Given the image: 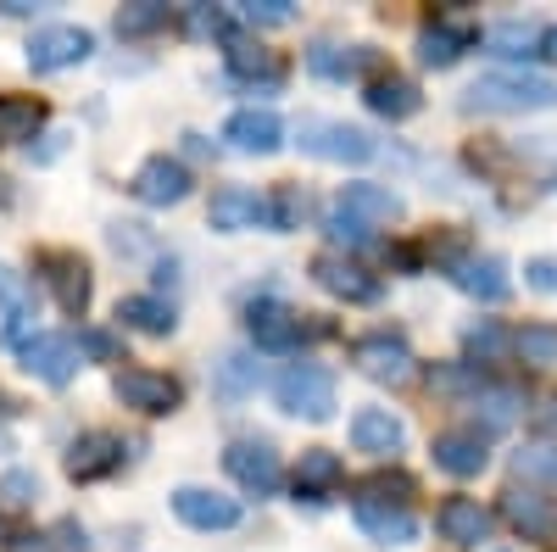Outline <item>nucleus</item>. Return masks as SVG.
<instances>
[{
    "instance_id": "obj_11",
    "label": "nucleus",
    "mask_w": 557,
    "mask_h": 552,
    "mask_svg": "<svg viewBox=\"0 0 557 552\" xmlns=\"http://www.w3.org/2000/svg\"><path fill=\"white\" fill-rule=\"evenodd\" d=\"M430 457H435V469H441V475H451V480H474V475H485V464H491V430H480V425L441 430L435 446H430Z\"/></svg>"
},
{
    "instance_id": "obj_10",
    "label": "nucleus",
    "mask_w": 557,
    "mask_h": 552,
    "mask_svg": "<svg viewBox=\"0 0 557 552\" xmlns=\"http://www.w3.org/2000/svg\"><path fill=\"white\" fill-rule=\"evenodd\" d=\"M39 280L51 285L57 307L67 318H84L89 312V296H96V280H89V262L78 252H39Z\"/></svg>"
},
{
    "instance_id": "obj_45",
    "label": "nucleus",
    "mask_w": 557,
    "mask_h": 552,
    "mask_svg": "<svg viewBox=\"0 0 557 552\" xmlns=\"http://www.w3.org/2000/svg\"><path fill=\"white\" fill-rule=\"evenodd\" d=\"M524 285L541 296H557V257H530L524 262Z\"/></svg>"
},
{
    "instance_id": "obj_13",
    "label": "nucleus",
    "mask_w": 557,
    "mask_h": 552,
    "mask_svg": "<svg viewBox=\"0 0 557 552\" xmlns=\"http://www.w3.org/2000/svg\"><path fill=\"white\" fill-rule=\"evenodd\" d=\"M123 464H128V446H123V436H112V430H84V436L67 446V480H78V486L112 480Z\"/></svg>"
},
{
    "instance_id": "obj_50",
    "label": "nucleus",
    "mask_w": 557,
    "mask_h": 552,
    "mask_svg": "<svg viewBox=\"0 0 557 552\" xmlns=\"http://www.w3.org/2000/svg\"><path fill=\"white\" fill-rule=\"evenodd\" d=\"M0 452H12V436L7 430H0Z\"/></svg>"
},
{
    "instance_id": "obj_17",
    "label": "nucleus",
    "mask_w": 557,
    "mask_h": 552,
    "mask_svg": "<svg viewBox=\"0 0 557 552\" xmlns=\"http://www.w3.org/2000/svg\"><path fill=\"white\" fill-rule=\"evenodd\" d=\"M446 280L462 296H474V302H507V296H513V273H507V262L491 257V252H462L446 268Z\"/></svg>"
},
{
    "instance_id": "obj_33",
    "label": "nucleus",
    "mask_w": 557,
    "mask_h": 552,
    "mask_svg": "<svg viewBox=\"0 0 557 552\" xmlns=\"http://www.w3.org/2000/svg\"><path fill=\"white\" fill-rule=\"evenodd\" d=\"M462 352H469V357H462V363H507V357H513V330H502L496 324V318H485V324H474L469 335H462Z\"/></svg>"
},
{
    "instance_id": "obj_30",
    "label": "nucleus",
    "mask_w": 557,
    "mask_h": 552,
    "mask_svg": "<svg viewBox=\"0 0 557 552\" xmlns=\"http://www.w3.org/2000/svg\"><path fill=\"white\" fill-rule=\"evenodd\" d=\"M45 101H34V96H0V146H23V140H34V134L45 128Z\"/></svg>"
},
{
    "instance_id": "obj_2",
    "label": "nucleus",
    "mask_w": 557,
    "mask_h": 552,
    "mask_svg": "<svg viewBox=\"0 0 557 552\" xmlns=\"http://www.w3.org/2000/svg\"><path fill=\"white\" fill-rule=\"evenodd\" d=\"M273 402L290 413V419H307V425H323L335 419V375L318 363H290L285 375L273 380Z\"/></svg>"
},
{
    "instance_id": "obj_6",
    "label": "nucleus",
    "mask_w": 557,
    "mask_h": 552,
    "mask_svg": "<svg viewBox=\"0 0 557 552\" xmlns=\"http://www.w3.org/2000/svg\"><path fill=\"white\" fill-rule=\"evenodd\" d=\"M112 396L146 419H162V413H178L184 402V385L173 375H157V368H117L112 375Z\"/></svg>"
},
{
    "instance_id": "obj_21",
    "label": "nucleus",
    "mask_w": 557,
    "mask_h": 552,
    "mask_svg": "<svg viewBox=\"0 0 557 552\" xmlns=\"http://www.w3.org/2000/svg\"><path fill=\"white\" fill-rule=\"evenodd\" d=\"M207 223L218 229V235H246V229H268V196L246 191V184H223V191H212V207H207Z\"/></svg>"
},
{
    "instance_id": "obj_1",
    "label": "nucleus",
    "mask_w": 557,
    "mask_h": 552,
    "mask_svg": "<svg viewBox=\"0 0 557 552\" xmlns=\"http://www.w3.org/2000/svg\"><path fill=\"white\" fill-rule=\"evenodd\" d=\"M469 112H491V118H524V112H546L557 107V78L541 73H480L469 84Z\"/></svg>"
},
{
    "instance_id": "obj_44",
    "label": "nucleus",
    "mask_w": 557,
    "mask_h": 552,
    "mask_svg": "<svg viewBox=\"0 0 557 552\" xmlns=\"http://www.w3.org/2000/svg\"><path fill=\"white\" fill-rule=\"evenodd\" d=\"M0 496H7L12 508H28V502L39 496V480L28 469H12V475H0Z\"/></svg>"
},
{
    "instance_id": "obj_31",
    "label": "nucleus",
    "mask_w": 557,
    "mask_h": 552,
    "mask_svg": "<svg viewBox=\"0 0 557 552\" xmlns=\"http://www.w3.org/2000/svg\"><path fill=\"white\" fill-rule=\"evenodd\" d=\"M117 318H123L128 330H139V335H173L178 330V312L162 296H123L117 302Z\"/></svg>"
},
{
    "instance_id": "obj_14",
    "label": "nucleus",
    "mask_w": 557,
    "mask_h": 552,
    "mask_svg": "<svg viewBox=\"0 0 557 552\" xmlns=\"http://www.w3.org/2000/svg\"><path fill=\"white\" fill-rule=\"evenodd\" d=\"M474 45H480V28L469 17H430L424 28H418V62L446 73V68H457L462 57H469Z\"/></svg>"
},
{
    "instance_id": "obj_35",
    "label": "nucleus",
    "mask_w": 557,
    "mask_h": 552,
    "mask_svg": "<svg viewBox=\"0 0 557 552\" xmlns=\"http://www.w3.org/2000/svg\"><path fill=\"white\" fill-rule=\"evenodd\" d=\"M212 391L228 396V402L251 396V391H257V357H251V352H228V357L218 363V375H212Z\"/></svg>"
},
{
    "instance_id": "obj_23",
    "label": "nucleus",
    "mask_w": 557,
    "mask_h": 552,
    "mask_svg": "<svg viewBox=\"0 0 557 552\" xmlns=\"http://www.w3.org/2000/svg\"><path fill=\"white\" fill-rule=\"evenodd\" d=\"M223 62H228V78L235 84H246V89H273L285 84V62H278L268 45H251V39H228V51H223Z\"/></svg>"
},
{
    "instance_id": "obj_32",
    "label": "nucleus",
    "mask_w": 557,
    "mask_h": 552,
    "mask_svg": "<svg viewBox=\"0 0 557 552\" xmlns=\"http://www.w3.org/2000/svg\"><path fill=\"white\" fill-rule=\"evenodd\" d=\"M0 312H7V341H17V330L34 318V285L7 262H0Z\"/></svg>"
},
{
    "instance_id": "obj_24",
    "label": "nucleus",
    "mask_w": 557,
    "mask_h": 552,
    "mask_svg": "<svg viewBox=\"0 0 557 552\" xmlns=\"http://www.w3.org/2000/svg\"><path fill=\"white\" fill-rule=\"evenodd\" d=\"M351 446L368 457H396L407 446V425L391 407H357L351 413Z\"/></svg>"
},
{
    "instance_id": "obj_16",
    "label": "nucleus",
    "mask_w": 557,
    "mask_h": 552,
    "mask_svg": "<svg viewBox=\"0 0 557 552\" xmlns=\"http://www.w3.org/2000/svg\"><path fill=\"white\" fill-rule=\"evenodd\" d=\"M190 168H184L178 157H146L134 168V179H128V191H134V201L139 207H178L184 196H190Z\"/></svg>"
},
{
    "instance_id": "obj_19",
    "label": "nucleus",
    "mask_w": 557,
    "mask_h": 552,
    "mask_svg": "<svg viewBox=\"0 0 557 552\" xmlns=\"http://www.w3.org/2000/svg\"><path fill=\"white\" fill-rule=\"evenodd\" d=\"M173 514L190 525V530H235L240 525V502L207 491V486H178L173 491Z\"/></svg>"
},
{
    "instance_id": "obj_12",
    "label": "nucleus",
    "mask_w": 557,
    "mask_h": 552,
    "mask_svg": "<svg viewBox=\"0 0 557 552\" xmlns=\"http://www.w3.org/2000/svg\"><path fill=\"white\" fill-rule=\"evenodd\" d=\"M89 51H96V34L78 23H57V28H39L28 39V68L34 73H67V68L89 62Z\"/></svg>"
},
{
    "instance_id": "obj_25",
    "label": "nucleus",
    "mask_w": 557,
    "mask_h": 552,
    "mask_svg": "<svg viewBox=\"0 0 557 552\" xmlns=\"http://www.w3.org/2000/svg\"><path fill=\"white\" fill-rule=\"evenodd\" d=\"M330 207H341V212L357 218L362 229H380V223H396V218H401V196L385 191V184H368V179L341 184V196H335Z\"/></svg>"
},
{
    "instance_id": "obj_34",
    "label": "nucleus",
    "mask_w": 557,
    "mask_h": 552,
    "mask_svg": "<svg viewBox=\"0 0 557 552\" xmlns=\"http://www.w3.org/2000/svg\"><path fill=\"white\" fill-rule=\"evenodd\" d=\"M469 407H474V413H485V430H502V425H513V419H519L524 396H519L513 385H496V380H485V385L469 396Z\"/></svg>"
},
{
    "instance_id": "obj_49",
    "label": "nucleus",
    "mask_w": 557,
    "mask_h": 552,
    "mask_svg": "<svg viewBox=\"0 0 557 552\" xmlns=\"http://www.w3.org/2000/svg\"><path fill=\"white\" fill-rule=\"evenodd\" d=\"M7 552H51V536H12Z\"/></svg>"
},
{
    "instance_id": "obj_15",
    "label": "nucleus",
    "mask_w": 557,
    "mask_h": 552,
    "mask_svg": "<svg viewBox=\"0 0 557 552\" xmlns=\"http://www.w3.org/2000/svg\"><path fill=\"white\" fill-rule=\"evenodd\" d=\"M496 514H502L507 530L524 536V541H552L557 536V502L546 491H535V486H507Z\"/></svg>"
},
{
    "instance_id": "obj_46",
    "label": "nucleus",
    "mask_w": 557,
    "mask_h": 552,
    "mask_svg": "<svg viewBox=\"0 0 557 552\" xmlns=\"http://www.w3.org/2000/svg\"><path fill=\"white\" fill-rule=\"evenodd\" d=\"M45 536H51V552H89V536L78 530V519H62V525H51Z\"/></svg>"
},
{
    "instance_id": "obj_9",
    "label": "nucleus",
    "mask_w": 557,
    "mask_h": 552,
    "mask_svg": "<svg viewBox=\"0 0 557 552\" xmlns=\"http://www.w3.org/2000/svg\"><path fill=\"white\" fill-rule=\"evenodd\" d=\"M246 324H251V341H257L262 352H296L301 341L323 335L318 324H301V312H296V307L273 302V296H262V302L246 307Z\"/></svg>"
},
{
    "instance_id": "obj_5",
    "label": "nucleus",
    "mask_w": 557,
    "mask_h": 552,
    "mask_svg": "<svg viewBox=\"0 0 557 552\" xmlns=\"http://www.w3.org/2000/svg\"><path fill=\"white\" fill-rule=\"evenodd\" d=\"M351 363L362 368L374 385H407L412 375H418V357H412V346L401 341V335H391V330H374V335H362V341H351Z\"/></svg>"
},
{
    "instance_id": "obj_41",
    "label": "nucleus",
    "mask_w": 557,
    "mask_h": 552,
    "mask_svg": "<svg viewBox=\"0 0 557 552\" xmlns=\"http://www.w3.org/2000/svg\"><path fill=\"white\" fill-rule=\"evenodd\" d=\"M184 28H190L196 39H235V17H228L223 7H190L184 12Z\"/></svg>"
},
{
    "instance_id": "obj_28",
    "label": "nucleus",
    "mask_w": 557,
    "mask_h": 552,
    "mask_svg": "<svg viewBox=\"0 0 557 552\" xmlns=\"http://www.w3.org/2000/svg\"><path fill=\"white\" fill-rule=\"evenodd\" d=\"M341 486H346V457L330 452V446H307L301 464H296V496L323 502V496L341 491Z\"/></svg>"
},
{
    "instance_id": "obj_18",
    "label": "nucleus",
    "mask_w": 557,
    "mask_h": 552,
    "mask_svg": "<svg viewBox=\"0 0 557 552\" xmlns=\"http://www.w3.org/2000/svg\"><path fill=\"white\" fill-rule=\"evenodd\" d=\"M435 530H441V541H451V547H480V541H491L496 514L485 508L480 496H446L441 508H435Z\"/></svg>"
},
{
    "instance_id": "obj_42",
    "label": "nucleus",
    "mask_w": 557,
    "mask_h": 552,
    "mask_svg": "<svg viewBox=\"0 0 557 552\" xmlns=\"http://www.w3.org/2000/svg\"><path fill=\"white\" fill-rule=\"evenodd\" d=\"M323 229H330V241H335V246H346V257H351V252H362L368 241H374V229H362V223H357V218H346L341 207L323 212Z\"/></svg>"
},
{
    "instance_id": "obj_38",
    "label": "nucleus",
    "mask_w": 557,
    "mask_h": 552,
    "mask_svg": "<svg viewBox=\"0 0 557 552\" xmlns=\"http://www.w3.org/2000/svg\"><path fill=\"white\" fill-rule=\"evenodd\" d=\"M173 23V7H162V0H134V7L117 12V34L123 39H146V34H162Z\"/></svg>"
},
{
    "instance_id": "obj_48",
    "label": "nucleus",
    "mask_w": 557,
    "mask_h": 552,
    "mask_svg": "<svg viewBox=\"0 0 557 552\" xmlns=\"http://www.w3.org/2000/svg\"><path fill=\"white\" fill-rule=\"evenodd\" d=\"M535 57H541L546 68H557V23H546V28L535 34Z\"/></svg>"
},
{
    "instance_id": "obj_27",
    "label": "nucleus",
    "mask_w": 557,
    "mask_h": 552,
    "mask_svg": "<svg viewBox=\"0 0 557 552\" xmlns=\"http://www.w3.org/2000/svg\"><path fill=\"white\" fill-rule=\"evenodd\" d=\"M374 45H335V39H318L312 51H307V68L318 78H330V84H346V78H362L368 68H374Z\"/></svg>"
},
{
    "instance_id": "obj_39",
    "label": "nucleus",
    "mask_w": 557,
    "mask_h": 552,
    "mask_svg": "<svg viewBox=\"0 0 557 552\" xmlns=\"http://www.w3.org/2000/svg\"><path fill=\"white\" fill-rule=\"evenodd\" d=\"M535 34H541V28L507 17V23H491L480 39L491 45V57H535Z\"/></svg>"
},
{
    "instance_id": "obj_4",
    "label": "nucleus",
    "mask_w": 557,
    "mask_h": 552,
    "mask_svg": "<svg viewBox=\"0 0 557 552\" xmlns=\"http://www.w3.org/2000/svg\"><path fill=\"white\" fill-rule=\"evenodd\" d=\"M17 357H23V368L34 380H45V385H73V375L84 368V352H78V335H62V330H39V335H28V341H17Z\"/></svg>"
},
{
    "instance_id": "obj_3",
    "label": "nucleus",
    "mask_w": 557,
    "mask_h": 552,
    "mask_svg": "<svg viewBox=\"0 0 557 552\" xmlns=\"http://www.w3.org/2000/svg\"><path fill=\"white\" fill-rule=\"evenodd\" d=\"M312 285L330 291V296L346 302V307H374V302L385 296L380 273H368V268H362L357 257H346V252H318V257H312Z\"/></svg>"
},
{
    "instance_id": "obj_26",
    "label": "nucleus",
    "mask_w": 557,
    "mask_h": 552,
    "mask_svg": "<svg viewBox=\"0 0 557 552\" xmlns=\"http://www.w3.org/2000/svg\"><path fill=\"white\" fill-rule=\"evenodd\" d=\"M362 107L385 118V123H407L418 107H424V96H418V84L401 78V73H380V78H368L362 84Z\"/></svg>"
},
{
    "instance_id": "obj_7",
    "label": "nucleus",
    "mask_w": 557,
    "mask_h": 552,
    "mask_svg": "<svg viewBox=\"0 0 557 552\" xmlns=\"http://www.w3.org/2000/svg\"><path fill=\"white\" fill-rule=\"evenodd\" d=\"M301 151L307 157H318V162H368L380 146L368 140L362 128H351V123H341V118H307L301 123Z\"/></svg>"
},
{
    "instance_id": "obj_29",
    "label": "nucleus",
    "mask_w": 557,
    "mask_h": 552,
    "mask_svg": "<svg viewBox=\"0 0 557 552\" xmlns=\"http://www.w3.org/2000/svg\"><path fill=\"white\" fill-rule=\"evenodd\" d=\"M513 363H524V375L557 380V324H524V330H513Z\"/></svg>"
},
{
    "instance_id": "obj_22",
    "label": "nucleus",
    "mask_w": 557,
    "mask_h": 552,
    "mask_svg": "<svg viewBox=\"0 0 557 552\" xmlns=\"http://www.w3.org/2000/svg\"><path fill=\"white\" fill-rule=\"evenodd\" d=\"M351 519H357V530H362L368 541H380V547H407V541L418 536L412 508H396V502H368V496H357V502H351Z\"/></svg>"
},
{
    "instance_id": "obj_40",
    "label": "nucleus",
    "mask_w": 557,
    "mask_h": 552,
    "mask_svg": "<svg viewBox=\"0 0 557 552\" xmlns=\"http://www.w3.org/2000/svg\"><path fill=\"white\" fill-rule=\"evenodd\" d=\"M513 475L519 480H557V446H546V441L519 446L513 452Z\"/></svg>"
},
{
    "instance_id": "obj_8",
    "label": "nucleus",
    "mask_w": 557,
    "mask_h": 552,
    "mask_svg": "<svg viewBox=\"0 0 557 552\" xmlns=\"http://www.w3.org/2000/svg\"><path fill=\"white\" fill-rule=\"evenodd\" d=\"M223 469L251 496H273L278 486H285V464H278V452L268 441H228L223 446Z\"/></svg>"
},
{
    "instance_id": "obj_36",
    "label": "nucleus",
    "mask_w": 557,
    "mask_h": 552,
    "mask_svg": "<svg viewBox=\"0 0 557 552\" xmlns=\"http://www.w3.org/2000/svg\"><path fill=\"white\" fill-rule=\"evenodd\" d=\"M307 191H301V184H278V191L268 196V229H273V235H290V229H301L307 223Z\"/></svg>"
},
{
    "instance_id": "obj_47",
    "label": "nucleus",
    "mask_w": 557,
    "mask_h": 552,
    "mask_svg": "<svg viewBox=\"0 0 557 552\" xmlns=\"http://www.w3.org/2000/svg\"><path fill=\"white\" fill-rule=\"evenodd\" d=\"M78 352H96V357H117L112 335H101V330H84V335H78Z\"/></svg>"
},
{
    "instance_id": "obj_43",
    "label": "nucleus",
    "mask_w": 557,
    "mask_h": 552,
    "mask_svg": "<svg viewBox=\"0 0 557 552\" xmlns=\"http://www.w3.org/2000/svg\"><path fill=\"white\" fill-rule=\"evenodd\" d=\"M240 17L262 23V28H278V23H296V7H290V0H246Z\"/></svg>"
},
{
    "instance_id": "obj_37",
    "label": "nucleus",
    "mask_w": 557,
    "mask_h": 552,
    "mask_svg": "<svg viewBox=\"0 0 557 552\" xmlns=\"http://www.w3.org/2000/svg\"><path fill=\"white\" fill-rule=\"evenodd\" d=\"M357 496H368V502H396V508H412V496H418V480L412 475H401V469H374L362 486H357Z\"/></svg>"
},
{
    "instance_id": "obj_20",
    "label": "nucleus",
    "mask_w": 557,
    "mask_h": 552,
    "mask_svg": "<svg viewBox=\"0 0 557 552\" xmlns=\"http://www.w3.org/2000/svg\"><path fill=\"white\" fill-rule=\"evenodd\" d=\"M223 140L240 157H273L278 146H285V123H278V112H268V107H240L223 123Z\"/></svg>"
}]
</instances>
